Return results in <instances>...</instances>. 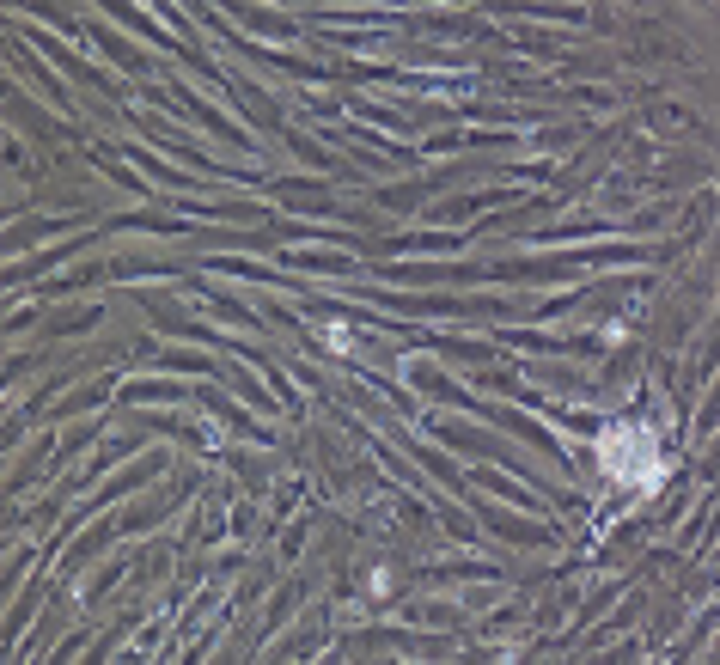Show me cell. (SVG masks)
<instances>
[{
    "mask_svg": "<svg viewBox=\"0 0 720 665\" xmlns=\"http://www.w3.org/2000/svg\"><path fill=\"white\" fill-rule=\"evenodd\" d=\"M605 464L617 470V476H635V482H647L653 476V440L641 434V428H611L605 434Z\"/></svg>",
    "mask_w": 720,
    "mask_h": 665,
    "instance_id": "6da1fadb",
    "label": "cell"
}]
</instances>
